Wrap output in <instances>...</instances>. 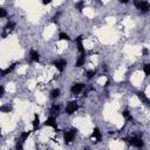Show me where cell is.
Returning a JSON list of instances; mask_svg holds the SVG:
<instances>
[{
    "label": "cell",
    "instance_id": "7",
    "mask_svg": "<svg viewBox=\"0 0 150 150\" xmlns=\"http://www.w3.org/2000/svg\"><path fill=\"white\" fill-rule=\"evenodd\" d=\"M84 88H86V86H84L83 83H74L72 87H71V93H72L73 95H77V94H80Z\"/></svg>",
    "mask_w": 150,
    "mask_h": 150
},
{
    "label": "cell",
    "instance_id": "22",
    "mask_svg": "<svg viewBox=\"0 0 150 150\" xmlns=\"http://www.w3.org/2000/svg\"><path fill=\"white\" fill-rule=\"evenodd\" d=\"M95 74H96V72H95V71H93V69H90V71H87V72H86V75H87V79H88V80H92V79L95 76Z\"/></svg>",
    "mask_w": 150,
    "mask_h": 150
},
{
    "label": "cell",
    "instance_id": "15",
    "mask_svg": "<svg viewBox=\"0 0 150 150\" xmlns=\"http://www.w3.org/2000/svg\"><path fill=\"white\" fill-rule=\"evenodd\" d=\"M122 116L124 117V120H125L127 122H132V121L134 120V118H133V116H132V114L129 113V110H127V109L122 113Z\"/></svg>",
    "mask_w": 150,
    "mask_h": 150
},
{
    "label": "cell",
    "instance_id": "3",
    "mask_svg": "<svg viewBox=\"0 0 150 150\" xmlns=\"http://www.w3.org/2000/svg\"><path fill=\"white\" fill-rule=\"evenodd\" d=\"M52 65H53L60 73H62L63 71H65L66 66H67V61L63 60V59H58V60H54V61L52 62Z\"/></svg>",
    "mask_w": 150,
    "mask_h": 150
},
{
    "label": "cell",
    "instance_id": "27",
    "mask_svg": "<svg viewBox=\"0 0 150 150\" xmlns=\"http://www.w3.org/2000/svg\"><path fill=\"white\" fill-rule=\"evenodd\" d=\"M59 15H60V13H58V14H55L53 18H52V21L53 23H58V19H59Z\"/></svg>",
    "mask_w": 150,
    "mask_h": 150
},
{
    "label": "cell",
    "instance_id": "18",
    "mask_svg": "<svg viewBox=\"0 0 150 150\" xmlns=\"http://www.w3.org/2000/svg\"><path fill=\"white\" fill-rule=\"evenodd\" d=\"M59 40H61V41H69L71 40V38H69V35L67 34V33H65V32H61V33H59Z\"/></svg>",
    "mask_w": 150,
    "mask_h": 150
},
{
    "label": "cell",
    "instance_id": "4",
    "mask_svg": "<svg viewBox=\"0 0 150 150\" xmlns=\"http://www.w3.org/2000/svg\"><path fill=\"white\" fill-rule=\"evenodd\" d=\"M128 143H129L130 145L135 147V148H142L144 145V142L141 137H137V136H134V137H130V138H128L127 140Z\"/></svg>",
    "mask_w": 150,
    "mask_h": 150
},
{
    "label": "cell",
    "instance_id": "16",
    "mask_svg": "<svg viewBox=\"0 0 150 150\" xmlns=\"http://www.w3.org/2000/svg\"><path fill=\"white\" fill-rule=\"evenodd\" d=\"M12 110V108H11V105H8V104H3V105H0V113H5V114H7V113H10Z\"/></svg>",
    "mask_w": 150,
    "mask_h": 150
},
{
    "label": "cell",
    "instance_id": "31",
    "mask_svg": "<svg viewBox=\"0 0 150 150\" xmlns=\"http://www.w3.org/2000/svg\"><path fill=\"white\" fill-rule=\"evenodd\" d=\"M143 54H148V49H147V48L143 49Z\"/></svg>",
    "mask_w": 150,
    "mask_h": 150
},
{
    "label": "cell",
    "instance_id": "14",
    "mask_svg": "<svg viewBox=\"0 0 150 150\" xmlns=\"http://www.w3.org/2000/svg\"><path fill=\"white\" fill-rule=\"evenodd\" d=\"M137 96H138V99H140L141 101H143V102H144L147 105H149V104H150V101H149V99L147 97V95H145L143 92H138V93H137Z\"/></svg>",
    "mask_w": 150,
    "mask_h": 150
},
{
    "label": "cell",
    "instance_id": "24",
    "mask_svg": "<svg viewBox=\"0 0 150 150\" xmlns=\"http://www.w3.org/2000/svg\"><path fill=\"white\" fill-rule=\"evenodd\" d=\"M15 66H16V63H13V65H11V66H8L7 68H5V74L8 75L11 72H13V69L15 68Z\"/></svg>",
    "mask_w": 150,
    "mask_h": 150
},
{
    "label": "cell",
    "instance_id": "19",
    "mask_svg": "<svg viewBox=\"0 0 150 150\" xmlns=\"http://www.w3.org/2000/svg\"><path fill=\"white\" fill-rule=\"evenodd\" d=\"M29 135H31V132H24V133H21V135H20L21 142H25V141L29 137Z\"/></svg>",
    "mask_w": 150,
    "mask_h": 150
},
{
    "label": "cell",
    "instance_id": "28",
    "mask_svg": "<svg viewBox=\"0 0 150 150\" xmlns=\"http://www.w3.org/2000/svg\"><path fill=\"white\" fill-rule=\"evenodd\" d=\"M5 76H6V74H5V69L0 68V79H1V77H5Z\"/></svg>",
    "mask_w": 150,
    "mask_h": 150
},
{
    "label": "cell",
    "instance_id": "32",
    "mask_svg": "<svg viewBox=\"0 0 150 150\" xmlns=\"http://www.w3.org/2000/svg\"><path fill=\"white\" fill-rule=\"evenodd\" d=\"M0 134H1V133H0Z\"/></svg>",
    "mask_w": 150,
    "mask_h": 150
},
{
    "label": "cell",
    "instance_id": "25",
    "mask_svg": "<svg viewBox=\"0 0 150 150\" xmlns=\"http://www.w3.org/2000/svg\"><path fill=\"white\" fill-rule=\"evenodd\" d=\"M5 16H7V11L5 8H3V7H0V19L5 18Z\"/></svg>",
    "mask_w": 150,
    "mask_h": 150
},
{
    "label": "cell",
    "instance_id": "2",
    "mask_svg": "<svg viewBox=\"0 0 150 150\" xmlns=\"http://www.w3.org/2000/svg\"><path fill=\"white\" fill-rule=\"evenodd\" d=\"M76 129H71V130H67V132H65L63 133V141H65V143L66 144H68V143H71V142H73L74 141V138H75V136H76Z\"/></svg>",
    "mask_w": 150,
    "mask_h": 150
},
{
    "label": "cell",
    "instance_id": "5",
    "mask_svg": "<svg viewBox=\"0 0 150 150\" xmlns=\"http://www.w3.org/2000/svg\"><path fill=\"white\" fill-rule=\"evenodd\" d=\"M77 109H79V103H77L76 101H72V102H69V103L67 104V107H66V113H67L68 115H72V114H74Z\"/></svg>",
    "mask_w": 150,
    "mask_h": 150
},
{
    "label": "cell",
    "instance_id": "21",
    "mask_svg": "<svg viewBox=\"0 0 150 150\" xmlns=\"http://www.w3.org/2000/svg\"><path fill=\"white\" fill-rule=\"evenodd\" d=\"M60 96V89L59 88H55V89H53L52 92H51V97L52 99H56V97H59Z\"/></svg>",
    "mask_w": 150,
    "mask_h": 150
},
{
    "label": "cell",
    "instance_id": "8",
    "mask_svg": "<svg viewBox=\"0 0 150 150\" xmlns=\"http://www.w3.org/2000/svg\"><path fill=\"white\" fill-rule=\"evenodd\" d=\"M15 28V23L14 21H8L4 27V32H3V38H6L8 33H11L13 29Z\"/></svg>",
    "mask_w": 150,
    "mask_h": 150
},
{
    "label": "cell",
    "instance_id": "11",
    "mask_svg": "<svg viewBox=\"0 0 150 150\" xmlns=\"http://www.w3.org/2000/svg\"><path fill=\"white\" fill-rule=\"evenodd\" d=\"M84 62H86V53H82V54H80V56L77 58L75 66H76L77 68H80V67L84 66Z\"/></svg>",
    "mask_w": 150,
    "mask_h": 150
},
{
    "label": "cell",
    "instance_id": "12",
    "mask_svg": "<svg viewBox=\"0 0 150 150\" xmlns=\"http://www.w3.org/2000/svg\"><path fill=\"white\" fill-rule=\"evenodd\" d=\"M92 137L95 138L96 142H100V141L102 140V134H101V132H100V129H99L97 127L94 128V130H93V133H92Z\"/></svg>",
    "mask_w": 150,
    "mask_h": 150
},
{
    "label": "cell",
    "instance_id": "29",
    "mask_svg": "<svg viewBox=\"0 0 150 150\" xmlns=\"http://www.w3.org/2000/svg\"><path fill=\"white\" fill-rule=\"evenodd\" d=\"M52 1H53V0H42V4H44V5H49Z\"/></svg>",
    "mask_w": 150,
    "mask_h": 150
},
{
    "label": "cell",
    "instance_id": "23",
    "mask_svg": "<svg viewBox=\"0 0 150 150\" xmlns=\"http://www.w3.org/2000/svg\"><path fill=\"white\" fill-rule=\"evenodd\" d=\"M143 72L145 74V76H149L150 75V63H145L144 67H143Z\"/></svg>",
    "mask_w": 150,
    "mask_h": 150
},
{
    "label": "cell",
    "instance_id": "17",
    "mask_svg": "<svg viewBox=\"0 0 150 150\" xmlns=\"http://www.w3.org/2000/svg\"><path fill=\"white\" fill-rule=\"evenodd\" d=\"M59 112H60V105H59V104H53L52 108H51V115L54 116V115H56Z\"/></svg>",
    "mask_w": 150,
    "mask_h": 150
},
{
    "label": "cell",
    "instance_id": "9",
    "mask_svg": "<svg viewBox=\"0 0 150 150\" xmlns=\"http://www.w3.org/2000/svg\"><path fill=\"white\" fill-rule=\"evenodd\" d=\"M29 60L32 62H39L40 61V54H39V52H36L35 49H31L29 51Z\"/></svg>",
    "mask_w": 150,
    "mask_h": 150
},
{
    "label": "cell",
    "instance_id": "20",
    "mask_svg": "<svg viewBox=\"0 0 150 150\" xmlns=\"http://www.w3.org/2000/svg\"><path fill=\"white\" fill-rule=\"evenodd\" d=\"M75 7L81 12V11L84 8V0H79V1L75 4Z\"/></svg>",
    "mask_w": 150,
    "mask_h": 150
},
{
    "label": "cell",
    "instance_id": "6",
    "mask_svg": "<svg viewBox=\"0 0 150 150\" xmlns=\"http://www.w3.org/2000/svg\"><path fill=\"white\" fill-rule=\"evenodd\" d=\"M45 125H46V127H52L53 129L55 130V133L60 132V130H59V128H58V124H56V120H55V117L52 116V115H51V116L45 121Z\"/></svg>",
    "mask_w": 150,
    "mask_h": 150
},
{
    "label": "cell",
    "instance_id": "26",
    "mask_svg": "<svg viewBox=\"0 0 150 150\" xmlns=\"http://www.w3.org/2000/svg\"><path fill=\"white\" fill-rule=\"evenodd\" d=\"M4 95H5V87L3 84H0V99H1Z\"/></svg>",
    "mask_w": 150,
    "mask_h": 150
},
{
    "label": "cell",
    "instance_id": "1",
    "mask_svg": "<svg viewBox=\"0 0 150 150\" xmlns=\"http://www.w3.org/2000/svg\"><path fill=\"white\" fill-rule=\"evenodd\" d=\"M134 6L141 12H149L150 10V5L145 0H134Z\"/></svg>",
    "mask_w": 150,
    "mask_h": 150
},
{
    "label": "cell",
    "instance_id": "10",
    "mask_svg": "<svg viewBox=\"0 0 150 150\" xmlns=\"http://www.w3.org/2000/svg\"><path fill=\"white\" fill-rule=\"evenodd\" d=\"M82 41H83V36H82V35H80V36H77V38L75 39V42H76V45H77V49H79V52H80L81 54H82V53H86Z\"/></svg>",
    "mask_w": 150,
    "mask_h": 150
},
{
    "label": "cell",
    "instance_id": "30",
    "mask_svg": "<svg viewBox=\"0 0 150 150\" xmlns=\"http://www.w3.org/2000/svg\"><path fill=\"white\" fill-rule=\"evenodd\" d=\"M118 1H120L121 4H128V3L130 1V0H118Z\"/></svg>",
    "mask_w": 150,
    "mask_h": 150
},
{
    "label": "cell",
    "instance_id": "13",
    "mask_svg": "<svg viewBox=\"0 0 150 150\" xmlns=\"http://www.w3.org/2000/svg\"><path fill=\"white\" fill-rule=\"evenodd\" d=\"M32 124H33V132H35V130L39 129V127H40V117H39L38 114L34 115V120H33Z\"/></svg>",
    "mask_w": 150,
    "mask_h": 150
}]
</instances>
